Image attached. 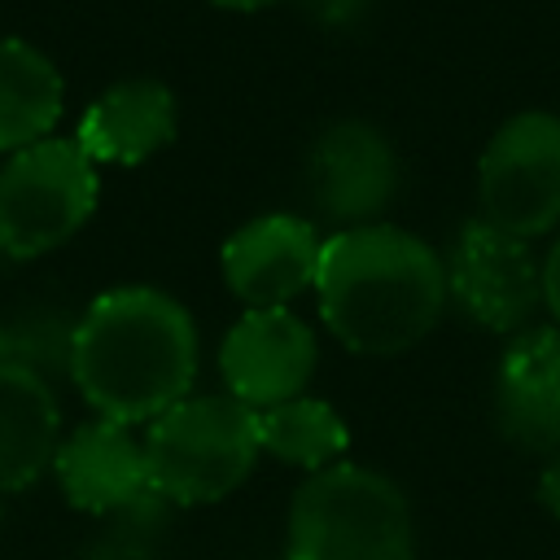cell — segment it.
<instances>
[{
    "label": "cell",
    "instance_id": "6da1fadb",
    "mask_svg": "<svg viewBox=\"0 0 560 560\" xmlns=\"http://www.w3.org/2000/svg\"><path fill=\"white\" fill-rule=\"evenodd\" d=\"M66 363L96 416L149 424L188 398L197 376V328L171 293L122 284L79 315Z\"/></svg>",
    "mask_w": 560,
    "mask_h": 560
},
{
    "label": "cell",
    "instance_id": "7a4b0ae2",
    "mask_svg": "<svg viewBox=\"0 0 560 560\" xmlns=\"http://www.w3.org/2000/svg\"><path fill=\"white\" fill-rule=\"evenodd\" d=\"M315 298L346 350L389 359L442 319L446 267L420 236L394 223H359L324 241Z\"/></svg>",
    "mask_w": 560,
    "mask_h": 560
},
{
    "label": "cell",
    "instance_id": "3957f363",
    "mask_svg": "<svg viewBox=\"0 0 560 560\" xmlns=\"http://www.w3.org/2000/svg\"><path fill=\"white\" fill-rule=\"evenodd\" d=\"M407 494L372 468L328 464L289 503V560H411Z\"/></svg>",
    "mask_w": 560,
    "mask_h": 560
},
{
    "label": "cell",
    "instance_id": "277c9868",
    "mask_svg": "<svg viewBox=\"0 0 560 560\" xmlns=\"http://www.w3.org/2000/svg\"><path fill=\"white\" fill-rule=\"evenodd\" d=\"M258 451L254 407L232 394H188L144 429L149 486L179 508L228 499L249 477Z\"/></svg>",
    "mask_w": 560,
    "mask_h": 560
},
{
    "label": "cell",
    "instance_id": "5b68a950",
    "mask_svg": "<svg viewBox=\"0 0 560 560\" xmlns=\"http://www.w3.org/2000/svg\"><path fill=\"white\" fill-rule=\"evenodd\" d=\"M101 175L79 140H35L0 166V254L44 258L61 249L96 210Z\"/></svg>",
    "mask_w": 560,
    "mask_h": 560
},
{
    "label": "cell",
    "instance_id": "8992f818",
    "mask_svg": "<svg viewBox=\"0 0 560 560\" xmlns=\"http://www.w3.org/2000/svg\"><path fill=\"white\" fill-rule=\"evenodd\" d=\"M481 219L512 236H542L560 223V118L525 109L508 118L477 166Z\"/></svg>",
    "mask_w": 560,
    "mask_h": 560
},
{
    "label": "cell",
    "instance_id": "52a82bcc",
    "mask_svg": "<svg viewBox=\"0 0 560 560\" xmlns=\"http://www.w3.org/2000/svg\"><path fill=\"white\" fill-rule=\"evenodd\" d=\"M442 267L455 306L490 332H516L542 306V262L529 241L486 223L481 214L459 228Z\"/></svg>",
    "mask_w": 560,
    "mask_h": 560
},
{
    "label": "cell",
    "instance_id": "ba28073f",
    "mask_svg": "<svg viewBox=\"0 0 560 560\" xmlns=\"http://www.w3.org/2000/svg\"><path fill=\"white\" fill-rule=\"evenodd\" d=\"M315 332L284 306L245 311L219 346V372L228 394L254 411L298 398L315 372Z\"/></svg>",
    "mask_w": 560,
    "mask_h": 560
},
{
    "label": "cell",
    "instance_id": "9c48e42d",
    "mask_svg": "<svg viewBox=\"0 0 560 560\" xmlns=\"http://www.w3.org/2000/svg\"><path fill=\"white\" fill-rule=\"evenodd\" d=\"M324 241L298 214H258L223 241V280L249 306H284L315 289Z\"/></svg>",
    "mask_w": 560,
    "mask_h": 560
},
{
    "label": "cell",
    "instance_id": "30bf717a",
    "mask_svg": "<svg viewBox=\"0 0 560 560\" xmlns=\"http://www.w3.org/2000/svg\"><path fill=\"white\" fill-rule=\"evenodd\" d=\"M311 201L337 223H372L398 192V158L368 122H332L306 166Z\"/></svg>",
    "mask_w": 560,
    "mask_h": 560
},
{
    "label": "cell",
    "instance_id": "8fae6325",
    "mask_svg": "<svg viewBox=\"0 0 560 560\" xmlns=\"http://www.w3.org/2000/svg\"><path fill=\"white\" fill-rule=\"evenodd\" d=\"M52 472H57L66 503L79 512H92V516L136 508L140 499L153 494L144 438H136L131 424H118L105 416L79 424L70 438H61Z\"/></svg>",
    "mask_w": 560,
    "mask_h": 560
},
{
    "label": "cell",
    "instance_id": "7c38bea8",
    "mask_svg": "<svg viewBox=\"0 0 560 560\" xmlns=\"http://www.w3.org/2000/svg\"><path fill=\"white\" fill-rule=\"evenodd\" d=\"M494 420L534 455L560 451V324L521 332L494 368Z\"/></svg>",
    "mask_w": 560,
    "mask_h": 560
},
{
    "label": "cell",
    "instance_id": "4fadbf2b",
    "mask_svg": "<svg viewBox=\"0 0 560 560\" xmlns=\"http://www.w3.org/2000/svg\"><path fill=\"white\" fill-rule=\"evenodd\" d=\"M175 122L179 109L166 83L127 79L101 92L83 109L74 140L96 166H140L144 158H153L175 140Z\"/></svg>",
    "mask_w": 560,
    "mask_h": 560
},
{
    "label": "cell",
    "instance_id": "5bb4252c",
    "mask_svg": "<svg viewBox=\"0 0 560 560\" xmlns=\"http://www.w3.org/2000/svg\"><path fill=\"white\" fill-rule=\"evenodd\" d=\"M61 407L52 385L22 359L0 354V494L31 490L57 459Z\"/></svg>",
    "mask_w": 560,
    "mask_h": 560
},
{
    "label": "cell",
    "instance_id": "9a60e30c",
    "mask_svg": "<svg viewBox=\"0 0 560 560\" xmlns=\"http://www.w3.org/2000/svg\"><path fill=\"white\" fill-rule=\"evenodd\" d=\"M66 105L61 70L26 39H0V153L48 140Z\"/></svg>",
    "mask_w": 560,
    "mask_h": 560
},
{
    "label": "cell",
    "instance_id": "2e32d148",
    "mask_svg": "<svg viewBox=\"0 0 560 560\" xmlns=\"http://www.w3.org/2000/svg\"><path fill=\"white\" fill-rule=\"evenodd\" d=\"M258 420V446L284 464H298V468H328V464H341L346 446H350V429L346 420L324 402V398H284L276 407H262L254 411Z\"/></svg>",
    "mask_w": 560,
    "mask_h": 560
},
{
    "label": "cell",
    "instance_id": "e0dca14e",
    "mask_svg": "<svg viewBox=\"0 0 560 560\" xmlns=\"http://www.w3.org/2000/svg\"><path fill=\"white\" fill-rule=\"evenodd\" d=\"M298 4H302L306 18H315L324 26H350V22H359L368 13L372 0H298Z\"/></svg>",
    "mask_w": 560,
    "mask_h": 560
},
{
    "label": "cell",
    "instance_id": "ac0fdd59",
    "mask_svg": "<svg viewBox=\"0 0 560 560\" xmlns=\"http://www.w3.org/2000/svg\"><path fill=\"white\" fill-rule=\"evenodd\" d=\"M542 306L556 315V324H560V241L547 249V258H542Z\"/></svg>",
    "mask_w": 560,
    "mask_h": 560
},
{
    "label": "cell",
    "instance_id": "d6986e66",
    "mask_svg": "<svg viewBox=\"0 0 560 560\" xmlns=\"http://www.w3.org/2000/svg\"><path fill=\"white\" fill-rule=\"evenodd\" d=\"M538 499H542V508L560 521V451L547 455V468H542V477H538Z\"/></svg>",
    "mask_w": 560,
    "mask_h": 560
},
{
    "label": "cell",
    "instance_id": "ffe728a7",
    "mask_svg": "<svg viewBox=\"0 0 560 560\" xmlns=\"http://www.w3.org/2000/svg\"><path fill=\"white\" fill-rule=\"evenodd\" d=\"M219 9H241V13H249V9H267V4H276V0H214Z\"/></svg>",
    "mask_w": 560,
    "mask_h": 560
},
{
    "label": "cell",
    "instance_id": "44dd1931",
    "mask_svg": "<svg viewBox=\"0 0 560 560\" xmlns=\"http://www.w3.org/2000/svg\"><path fill=\"white\" fill-rule=\"evenodd\" d=\"M0 354H9V332L0 328Z\"/></svg>",
    "mask_w": 560,
    "mask_h": 560
}]
</instances>
